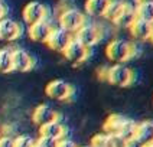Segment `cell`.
I'll list each match as a JSON object with an SVG mask.
<instances>
[{
	"mask_svg": "<svg viewBox=\"0 0 153 147\" xmlns=\"http://www.w3.org/2000/svg\"><path fill=\"white\" fill-rule=\"evenodd\" d=\"M74 38L81 45H84L85 48L90 49V48H93L94 45H97V43L100 42V39H101V30H100V27L97 25L85 22L84 25L75 32Z\"/></svg>",
	"mask_w": 153,
	"mask_h": 147,
	"instance_id": "277c9868",
	"label": "cell"
},
{
	"mask_svg": "<svg viewBox=\"0 0 153 147\" xmlns=\"http://www.w3.org/2000/svg\"><path fill=\"white\" fill-rule=\"evenodd\" d=\"M56 118H61L58 111L53 110L51 105H48V104L38 105L33 110V112H32V121L36 126H39V127L43 126V124H48L51 121L56 120Z\"/></svg>",
	"mask_w": 153,
	"mask_h": 147,
	"instance_id": "8fae6325",
	"label": "cell"
},
{
	"mask_svg": "<svg viewBox=\"0 0 153 147\" xmlns=\"http://www.w3.org/2000/svg\"><path fill=\"white\" fill-rule=\"evenodd\" d=\"M121 7H123V1H121V0H110V3H108L107 9H105L102 17L107 19V20H110V22H113L114 17L119 15V12L121 10Z\"/></svg>",
	"mask_w": 153,
	"mask_h": 147,
	"instance_id": "7402d4cb",
	"label": "cell"
},
{
	"mask_svg": "<svg viewBox=\"0 0 153 147\" xmlns=\"http://www.w3.org/2000/svg\"><path fill=\"white\" fill-rule=\"evenodd\" d=\"M136 4H146V3H153V0H134Z\"/></svg>",
	"mask_w": 153,
	"mask_h": 147,
	"instance_id": "f546056e",
	"label": "cell"
},
{
	"mask_svg": "<svg viewBox=\"0 0 153 147\" xmlns=\"http://www.w3.org/2000/svg\"><path fill=\"white\" fill-rule=\"evenodd\" d=\"M134 10H136V17L153 25V3L134 4Z\"/></svg>",
	"mask_w": 153,
	"mask_h": 147,
	"instance_id": "ffe728a7",
	"label": "cell"
},
{
	"mask_svg": "<svg viewBox=\"0 0 153 147\" xmlns=\"http://www.w3.org/2000/svg\"><path fill=\"white\" fill-rule=\"evenodd\" d=\"M52 30V25L48 20H41V22H36L33 25H29L27 29V35L29 38L33 41V42H42L45 43L48 36Z\"/></svg>",
	"mask_w": 153,
	"mask_h": 147,
	"instance_id": "4fadbf2b",
	"label": "cell"
},
{
	"mask_svg": "<svg viewBox=\"0 0 153 147\" xmlns=\"http://www.w3.org/2000/svg\"><path fill=\"white\" fill-rule=\"evenodd\" d=\"M108 3H110V0H87L85 1V13L91 17H102Z\"/></svg>",
	"mask_w": 153,
	"mask_h": 147,
	"instance_id": "e0dca14e",
	"label": "cell"
},
{
	"mask_svg": "<svg viewBox=\"0 0 153 147\" xmlns=\"http://www.w3.org/2000/svg\"><path fill=\"white\" fill-rule=\"evenodd\" d=\"M58 147H79L78 144H76L75 141H72V140H69V138L64 137L59 140V144H58Z\"/></svg>",
	"mask_w": 153,
	"mask_h": 147,
	"instance_id": "83f0119b",
	"label": "cell"
},
{
	"mask_svg": "<svg viewBox=\"0 0 153 147\" xmlns=\"http://www.w3.org/2000/svg\"><path fill=\"white\" fill-rule=\"evenodd\" d=\"M111 137V147H131L133 143H128L124 138H121L117 134H110Z\"/></svg>",
	"mask_w": 153,
	"mask_h": 147,
	"instance_id": "484cf974",
	"label": "cell"
},
{
	"mask_svg": "<svg viewBox=\"0 0 153 147\" xmlns=\"http://www.w3.org/2000/svg\"><path fill=\"white\" fill-rule=\"evenodd\" d=\"M33 147H39V146H38V144H36V143H35V146Z\"/></svg>",
	"mask_w": 153,
	"mask_h": 147,
	"instance_id": "d6a6232c",
	"label": "cell"
},
{
	"mask_svg": "<svg viewBox=\"0 0 153 147\" xmlns=\"http://www.w3.org/2000/svg\"><path fill=\"white\" fill-rule=\"evenodd\" d=\"M22 35V26L10 17L0 19V41L13 42Z\"/></svg>",
	"mask_w": 153,
	"mask_h": 147,
	"instance_id": "9c48e42d",
	"label": "cell"
},
{
	"mask_svg": "<svg viewBox=\"0 0 153 147\" xmlns=\"http://www.w3.org/2000/svg\"><path fill=\"white\" fill-rule=\"evenodd\" d=\"M84 147H90V146H84Z\"/></svg>",
	"mask_w": 153,
	"mask_h": 147,
	"instance_id": "836d02e7",
	"label": "cell"
},
{
	"mask_svg": "<svg viewBox=\"0 0 153 147\" xmlns=\"http://www.w3.org/2000/svg\"><path fill=\"white\" fill-rule=\"evenodd\" d=\"M136 19V10H134V6L128 4V3H123V7L119 12V15L114 17V20L111 23L117 26V27H121V29H128V26L131 25Z\"/></svg>",
	"mask_w": 153,
	"mask_h": 147,
	"instance_id": "2e32d148",
	"label": "cell"
},
{
	"mask_svg": "<svg viewBox=\"0 0 153 147\" xmlns=\"http://www.w3.org/2000/svg\"><path fill=\"white\" fill-rule=\"evenodd\" d=\"M36 140L32 136H27V134H20L15 137V147H33Z\"/></svg>",
	"mask_w": 153,
	"mask_h": 147,
	"instance_id": "cb8c5ba5",
	"label": "cell"
},
{
	"mask_svg": "<svg viewBox=\"0 0 153 147\" xmlns=\"http://www.w3.org/2000/svg\"><path fill=\"white\" fill-rule=\"evenodd\" d=\"M72 39V35L68 33L67 30L61 29V27H52L51 33L46 39V45L51 48L52 51L62 52L65 49V46L69 43V41Z\"/></svg>",
	"mask_w": 153,
	"mask_h": 147,
	"instance_id": "30bf717a",
	"label": "cell"
},
{
	"mask_svg": "<svg viewBox=\"0 0 153 147\" xmlns=\"http://www.w3.org/2000/svg\"><path fill=\"white\" fill-rule=\"evenodd\" d=\"M13 71L12 65V49L3 48L0 49V74H7Z\"/></svg>",
	"mask_w": 153,
	"mask_h": 147,
	"instance_id": "44dd1931",
	"label": "cell"
},
{
	"mask_svg": "<svg viewBox=\"0 0 153 147\" xmlns=\"http://www.w3.org/2000/svg\"><path fill=\"white\" fill-rule=\"evenodd\" d=\"M12 65L13 71L17 72H27L35 66L33 56L25 49H12Z\"/></svg>",
	"mask_w": 153,
	"mask_h": 147,
	"instance_id": "ba28073f",
	"label": "cell"
},
{
	"mask_svg": "<svg viewBox=\"0 0 153 147\" xmlns=\"http://www.w3.org/2000/svg\"><path fill=\"white\" fill-rule=\"evenodd\" d=\"M22 16L27 25H33L41 20H48V9L41 1H30L23 7Z\"/></svg>",
	"mask_w": 153,
	"mask_h": 147,
	"instance_id": "52a82bcc",
	"label": "cell"
},
{
	"mask_svg": "<svg viewBox=\"0 0 153 147\" xmlns=\"http://www.w3.org/2000/svg\"><path fill=\"white\" fill-rule=\"evenodd\" d=\"M124 118L126 117H123L120 114H111L110 117L105 120V123H104V131L107 134H117V131L121 127Z\"/></svg>",
	"mask_w": 153,
	"mask_h": 147,
	"instance_id": "d6986e66",
	"label": "cell"
},
{
	"mask_svg": "<svg viewBox=\"0 0 153 147\" xmlns=\"http://www.w3.org/2000/svg\"><path fill=\"white\" fill-rule=\"evenodd\" d=\"M45 94L56 101H69L74 95V88L64 79H53L46 85Z\"/></svg>",
	"mask_w": 153,
	"mask_h": 147,
	"instance_id": "5b68a950",
	"label": "cell"
},
{
	"mask_svg": "<svg viewBox=\"0 0 153 147\" xmlns=\"http://www.w3.org/2000/svg\"><path fill=\"white\" fill-rule=\"evenodd\" d=\"M131 48H133V42L117 38L107 43L105 56L114 64H124L128 59H131Z\"/></svg>",
	"mask_w": 153,
	"mask_h": 147,
	"instance_id": "6da1fadb",
	"label": "cell"
},
{
	"mask_svg": "<svg viewBox=\"0 0 153 147\" xmlns=\"http://www.w3.org/2000/svg\"><path fill=\"white\" fill-rule=\"evenodd\" d=\"M65 134H67V127L64 126L61 118H56V120L51 121L48 124H43V126L39 127V136H43V137L61 140V138L65 137Z\"/></svg>",
	"mask_w": 153,
	"mask_h": 147,
	"instance_id": "5bb4252c",
	"label": "cell"
},
{
	"mask_svg": "<svg viewBox=\"0 0 153 147\" xmlns=\"http://www.w3.org/2000/svg\"><path fill=\"white\" fill-rule=\"evenodd\" d=\"M85 22H87L85 15L76 7L64 9L59 13V17H58L59 27L64 29V30H67L68 33H75Z\"/></svg>",
	"mask_w": 153,
	"mask_h": 147,
	"instance_id": "7a4b0ae2",
	"label": "cell"
},
{
	"mask_svg": "<svg viewBox=\"0 0 153 147\" xmlns=\"http://www.w3.org/2000/svg\"><path fill=\"white\" fill-rule=\"evenodd\" d=\"M90 147H111V137L107 133H98L91 138Z\"/></svg>",
	"mask_w": 153,
	"mask_h": 147,
	"instance_id": "603a6c76",
	"label": "cell"
},
{
	"mask_svg": "<svg viewBox=\"0 0 153 147\" xmlns=\"http://www.w3.org/2000/svg\"><path fill=\"white\" fill-rule=\"evenodd\" d=\"M149 41L153 43V29H152V33H150V36H149Z\"/></svg>",
	"mask_w": 153,
	"mask_h": 147,
	"instance_id": "4dcf8cb0",
	"label": "cell"
},
{
	"mask_svg": "<svg viewBox=\"0 0 153 147\" xmlns=\"http://www.w3.org/2000/svg\"><path fill=\"white\" fill-rule=\"evenodd\" d=\"M152 29H153L152 23L145 22V20H142L139 17H136L134 22L128 26V32L131 35V38L136 39V41H149Z\"/></svg>",
	"mask_w": 153,
	"mask_h": 147,
	"instance_id": "9a60e30c",
	"label": "cell"
},
{
	"mask_svg": "<svg viewBox=\"0 0 153 147\" xmlns=\"http://www.w3.org/2000/svg\"><path fill=\"white\" fill-rule=\"evenodd\" d=\"M0 147H15V137L12 136H0Z\"/></svg>",
	"mask_w": 153,
	"mask_h": 147,
	"instance_id": "4316f807",
	"label": "cell"
},
{
	"mask_svg": "<svg viewBox=\"0 0 153 147\" xmlns=\"http://www.w3.org/2000/svg\"><path fill=\"white\" fill-rule=\"evenodd\" d=\"M62 53H64L65 59L68 61V62H71L72 65H79V64H82V62L88 58L90 49L85 48L84 45H81V43L72 36V39H71L69 43L65 46V49L62 51Z\"/></svg>",
	"mask_w": 153,
	"mask_h": 147,
	"instance_id": "8992f818",
	"label": "cell"
},
{
	"mask_svg": "<svg viewBox=\"0 0 153 147\" xmlns=\"http://www.w3.org/2000/svg\"><path fill=\"white\" fill-rule=\"evenodd\" d=\"M142 147H153V141L152 143H149V144H146V146H142Z\"/></svg>",
	"mask_w": 153,
	"mask_h": 147,
	"instance_id": "1f68e13d",
	"label": "cell"
},
{
	"mask_svg": "<svg viewBox=\"0 0 153 147\" xmlns=\"http://www.w3.org/2000/svg\"><path fill=\"white\" fill-rule=\"evenodd\" d=\"M105 79L111 85L128 86L134 79V72L126 64H114L105 69Z\"/></svg>",
	"mask_w": 153,
	"mask_h": 147,
	"instance_id": "3957f363",
	"label": "cell"
},
{
	"mask_svg": "<svg viewBox=\"0 0 153 147\" xmlns=\"http://www.w3.org/2000/svg\"><path fill=\"white\" fill-rule=\"evenodd\" d=\"M136 121L131 118H124L121 127L117 131V136H120L121 138H124L128 143H133L134 140V131H136Z\"/></svg>",
	"mask_w": 153,
	"mask_h": 147,
	"instance_id": "ac0fdd59",
	"label": "cell"
},
{
	"mask_svg": "<svg viewBox=\"0 0 153 147\" xmlns=\"http://www.w3.org/2000/svg\"><path fill=\"white\" fill-rule=\"evenodd\" d=\"M153 141V120H145L136 124V131H134V140L139 146H146Z\"/></svg>",
	"mask_w": 153,
	"mask_h": 147,
	"instance_id": "7c38bea8",
	"label": "cell"
},
{
	"mask_svg": "<svg viewBox=\"0 0 153 147\" xmlns=\"http://www.w3.org/2000/svg\"><path fill=\"white\" fill-rule=\"evenodd\" d=\"M36 144H38L39 147H58V144H59V140L39 136V138L36 140Z\"/></svg>",
	"mask_w": 153,
	"mask_h": 147,
	"instance_id": "d4e9b609",
	"label": "cell"
},
{
	"mask_svg": "<svg viewBox=\"0 0 153 147\" xmlns=\"http://www.w3.org/2000/svg\"><path fill=\"white\" fill-rule=\"evenodd\" d=\"M6 12H7V9H6V4L0 0V19H3V17H6Z\"/></svg>",
	"mask_w": 153,
	"mask_h": 147,
	"instance_id": "f1b7e54d",
	"label": "cell"
}]
</instances>
